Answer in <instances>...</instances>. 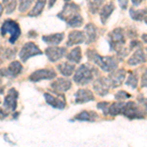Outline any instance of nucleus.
<instances>
[{
  "instance_id": "cd10ccee",
  "label": "nucleus",
  "mask_w": 147,
  "mask_h": 147,
  "mask_svg": "<svg viewBox=\"0 0 147 147\" xmlns=\"http://www.w3.org/2000/svg\"><path fill=\"white\" fill-rule=\"evenodd\" d=\"M67 24L72 28H80L84 24V19H82V15L80 13H78L74 17L71 18L67 22Z\"/></svg>"
},
{
  "instance_id": "79ce46f5",
  "label": "nucleus",
  "mask_w": 147,
  "mask_h": 147,
  "mask_svg": "<svg viewBox=\"0 0 147 147\" xmlns=\"http://www.w3.org/2000/svg\"><path fill=\"white\" fill-rule=\"evenodd\" d=\"M2 12H3V5L0 4V17H1V15H2Z\"/></svg>"
},
{
  "instance_id": "f8f14e48",
  "label": "nucleus",
  "mask_w": 147,
  "mask_h": 147,
  "mask_svg": "<svg viewBox=\"0 0 147 147\" xmlns=\"http://www.w3.org/2000/svg\"><path fill=\"white\" fill-rule=\"evenodd\" d=\"M108 79L111 84V87L115 88V87L120 86L125 79V71L124 69L113 71V72H111V75L108 77Z\"/></svg>"
},
{
  "instance_id": "a211bd4d",
  "label": "nucleus",
  "mask_w": 147,
  "mask_h": 147,
  "mask_svg": "<svg viewBox=\"0 0 147 147\" xmlns=\"http://www.w3.org/2000/svg\"><path fill=\"white\" fill-rule=\"evenodd\" d=\"M146 62V56L141 48H138L134 52V55L127 60V64L130 66H137Z\"/></svg>"
},
{
  "instance_id": "58836bf2",
  "label": "nucleus",
  "mask_w": 147,
  "mask_h": 147,
  "mask_svg": "<svg viewBox=\"0 0 147 147\" xmlns=\"http://www.w3.org/2000/svg\"><path fill=\"white\" fill-rule=\"evenodd\" d=\"M131 2L134 4V6H138L142 2V0H131Z\"/></svg>"
},
{
  "instance_id": "72a5a7b5",
  "label": "nucleus",
  "mask_w": 147,
  "mask_h": 147,
  "mask_svg": "<svg viewBox=\"0 0 147 147\" xmlns=\"http://www.w3.org/2000/svg\"><path fill=\"white\" fill-rule=\"evenodd\" d=\"M136 48H141V42L134 39L130 42V49L132 50V49H136Z\"/></svg>"
},
{
  "instance_id": "2f4dec72",
  "label": "nucleus",
  "mask_w": 147,
  "mask_h": 147,
  "mask_svg": "<svg viewBox=\"0 0 147 147\" xmlns=\"http://www.w3.org/2000/svg\"><path fill=\"white\" fill-rule=\"evenodd\" d=\"M115 98L117 100H124V99H127V98H130V94L127 93V91H124V90H120L118 91V93H116L115 95Z\"/></svg>"
},
{
  "instance_id": "4be33fe9",
  "label": "nucleus",
  "mask_w": 147,
  "mask_h": 147,
  "mask_svg": "<svg viewBox=\"0 0 147 147\" xmlns=\"http://www.w3.org/2000/svg\"><path fill=\"white\" fill-rule=\"evenodd\" d=\"M125 102H116V103L110 104L108 109V115H111L113 117L115 116H118L120 114H122L123 109H124L125 106Z\"/></svg>"
},
{
  "instance_id": "dca6fc26",
  "label": "nucleus",
  "mask_w": 147,
  "mask_h": 147,
  "mask_svg": "<svg viewBox=\"0 0 147 147\" xmlns=\"http://www.w3.org/2000/svg\"><path fill=\"white\" fill-rule=\"evenodd\" d=\"M85 41V35L80 30H73L69 34V39L67 42V46H73L80 44Z\"/></svg>"
},
{
  "instance_id": "e433bc0d",
  "label": "nucleus",
  "mask_w": 147,
  "mask_h": 147,
  "mask_svg": "<svg viewBox=\"0 0 147 147\" xmlns=\"http://www.w3.org/2000/svg\"><path fill=\"white\" fill-rule=\"evenodd\" d=\"M138 101L147 109V98H140V99H138Z\"/></svg>"
},
{
  "instance_id": "0eeeda50",
  "label": "nucleus",
  "mask_w": 147,
  "mask_h": 147,
  "mask_svg": "<svg viewBox=\"0 0 147 147\" xmlns=\"http://www.w3.org/2000/svg\"><path fill=\"white\" fill-rule=\"evenodd\" d=\"M80 8L79 5H77V4H75V3H67L64 6L61 13L58 14V17L60 18L61 20L65 21V22L67 23L71 18L76 15V14L80 13Z\"/></svg>"
},
{
  "instance_id": "bb28decb",
  "label": "nucleus",
  "mask_w": 147,
  "mask_h": 147,
  "mask_svg": "<svg viewBox=\"0 0 147 147\" xmlns=\"http://www.w3.org/2000/svg\"><path fill=\"white\" fill-rule=\"evenodd\" d=\"M45 3H46V0H37L36 4L34 7V9L30 12L28 16L30 17H36V16L40 15L42 10H43L44 6H45Z\"/></svg>"
},
{
  "instance_id": "c756f323",
  "label": "nucleus",
  "mask_w": 147,
  "mask_h": 147,
  "mask_svg": "<svg viewBox=\"0 0 147 147\" xmlns=\"http://www.w3.org/2000/svg\"><path fill=\"white\" fill-rule=\"evenodd\" d=\"M125 84L130 86L132 89H136L137 87V84H138V77H137V75L130 74L129 78H127V80H125Z\"/></svg>"
},
{
  "instance_id": "1a4fd4ad",
  "label": "nucleus",
  "mask_w": 147,
  "mask_h": 147,
  "mask_svg": "<svg viewBox=\"0 0 147 147\" xmlns=\"http://www.w3.org/2000/svg\"><path fill=\"white\" fill-rule=\"evenodd\" d=\"M56 77V73L52 69H41L32 73L30 77V80L34 82H39L42 80H51Z\"/></svg>"
},
{
  "instance_id": "a878e982",
  "label": "nucleus",
  "mask_w": 147,
  "mask_h": 147,
  "mask_svg": "<svg viewBox=\"0 0 147 147\" xmlns=\"http://www.w3.org/2000/svg\"><path fill=\"white\" fill-rule=\"evenodd\" d=\"M57 68H58V70L60 71V73L62 74L63 76H65V77L72 76V74L74 73V71H75V66L70 63H68V62L60 64Z\"/></svg>"
},
{
  "instance_id": "39448f33",
  "label": "nucleus",
  "mask_w": 147,
  "mask_h": 147,
  "mask_svg": "<svg viewBox=\"0 0 147 147\" xmlns=\"http://www.w3.org/2000/svg\"><path fill=\"white\" fill-rule=\"evenodd\" d=\"M122 115H124L125 117H127L129 120H134V119H143L145 116L143 114V111L139 109V106L136 103L132 101L127 102L123 109Z\"/></svg>"
},
{
  "instance_id": "20e7f679",
  "label": "nucleus",
  "mask_w": 147,
  "mask_h": 147,
  "mask_svg": "<svg viewBox=\"0 0 147 147\" xmlns=\"http://www.w3.org/2000/svg\"><path fill=\"white\" fill-rule=\"evenodd\" d=\"M93 71L94 69L92 67L84 64V65L80 66L77 70L75 76H74V80L80 85L87 84L93 79Z\"/></svg>"
},
{
  "instance_id": "c9c22d12",
  "label": "nucleus",
  "mask_w": 147,
  "mask_h": 147,
  "mask_svg": "<svg viewBox=\"0 0 147 147\" xmlns=\"http://www.w3.org/2000/svg\"><path fill=\"white\" fill-rule=\"evenodd\" d=\"M120 4V7L122 9H127V0H118Z\"/></svg>"
},
{
  "instance_id": "49530a36",
  "label": "nucleus",
  "mask_w": 147,
  "mask_h": 147,
  "mask_svg": "<svg viewBox=\"0 0 147 147\" xmlns=\"http://www.w3.org/2000/svg\"><path fill=\"white\" fill-rule=\"evenodd\" d=\"M146 51H147V48H146Z\"/></svg>"
},
{
  "instance_id": "f3484780",
  "label": "nucleus",
  "mask_w": 147,
  "mask_h": 147,
  "mask_svg": "<svg viewBox=\"0 0 147 147\" xmlns=\"http://www.w3.org/2000/svg\"><path fill=\"white\" fill-rule=\"evenodd\" d=\"M45 100L47 104H49L50 106L57 109H64L66 106V102L64 97H55L50 93H45L44 94Z\"/></svg>"
},
{
  "instance_id": "f03ea898",
  "label": "nucleus",
  "mask_w": 147,
  "mask_h": 147,
  "mask_svg": "<svg viewBox=\"0 0 147 147\" xmlns=\"http://www.w3.org/2000/svg\"><path fill=\"white\" fill-rule=\"evenodd\" d=\"M87 58L96 65H98L102 70L107 73H111L118 68V62L114 57L109 56H100L94 50H87Z\"/></svg>"
},
{
  "instance_id": "7ed1b4c3",
  "label": "nucleus",
  "mask_w": 147,
  "mask_h": 147,
  "mask_svg": "<svg viewBox=\"0 0 147 147\" xmlns=\"http://www.w3.org/2000/svg\"><path fill=\"white\" fill-rule=\"evenodd\" d=\"M0 32H1V35L4 36L6 34H10V38H9V42L10 43H14L16 42L19 37L21 35V30L20 26L18 23H16L13 20H5V22L3 23V25L1 26L0 28Z\"/></svg>"
},
{
  "instance_id": "f704fd0d",
  "label": "nucleus",
  "mask_w": 147,
  "mask_h": 147,
  "mask_svg": "<svg viewBox=\"0 0 147 147\" xmlns=\"http://www.w3.org/2000/svg\"><path fill=\"white\" fill-rule=\"evenodd\" d=\"M141 87H147V69L141 77Z\"/></svg>"
},
{
  "instance_id": "7c9ffc66",
  "label": "nucleus",
  "mask_w": 147,
  "mask_h": 147,
  "mask_svg": "<svg viewBox=\"0 0 147 147\" xmlns=\"http://www.w3.org/2000/svg\"><path fill=\"white\" fill-rule=\"evenodd\" d=\"M34 0H20V5H19V11L21 13H24L32 6Z\"/></svg>"
},
{
  "instance_id": "9b49d317",
  "label": "nucleus",
  "mask_w": 147,
  "mask_h": 147,
  "mask_svg": "<svg viewBox=\"0 0 147 147\" xmlns=\"http://www.w3.org/2000/svg\"><path fill=\"white\" fill-rule=\"evenodd\" d=\"M17 98H18V91L15 88H11L8 91V94L5 97L4 100V108L6 111L11 112V111L16 110L17 107Z\"/></svg>"
},
{
  "instance_id": "f257e3e1",
  "label": "nucleus",
  "mask_w": 147,
  "mask_h": 147,
  "mask_svg": "<svg viewBox=\"0 0 147 147\" xmlns=\"http://www.w3.org/2000/svg\"><path fill=\"white\" fill-rule=\"evenodd\" d=\"M109 45L112 51H115L116 53L122 58H124L129 54L124 47L125 43V30L122 28H117L113 30L111 32H109Z\"/></svg>"
},
{
  "instance_id": "423d86ee",
  "label": "nucleus",
  "mask_w": 147,
  "mask_h": 147,
  "mask_svg": "<svg viewBox=\"0 0 147 147\" xmlns=\"http://www.w3.org/2000/svg\"><path fill=\"white\" fill-rule=\"evenodd\" d=\"M40 54H41V51H40L38 47L35 45L34 43H32V42H28V43H26L24 45L22 50L20 52V58L23 62H26L30 57L40 55Z\"/></svg>"
},
{
  "instance_id": "c85d7f7f",
  "label": "nucleus",
  "mask_w": 147,
  "mask_h": 147,
  "mask_svg": "<svg viewBox=\"0 0 147 147\" xmlns=\"http://www.w3.org/2000/svg\"><path fill=\"white\" fill-rule=\"evenodd\" d=\"M17 6V0H3V7L6 10V14H12Z\"/></svg>"
},
{
  "instance_id": "ddd939ff",
  "label": "nucleus",
  "mask_w": 147,
  "mask_h": 147,
  "mask_svg": "<svg viewBox=\"0 0 147 147\" xmlns=\"http://www.w3.org/2000/svg\"><path fill=\"white\" fill-rule=\"evenodd\" d=\"M45 52L49 61L56 62L65 56L66 48L65 47H48V48H46Z\"/></svg>"
},
{
  "instance_id": "de8ad7c7",
  "label": "nucleus",
  "mask_w": 147,
  "mask_h": 147,
  "mask_svg": "<svg viewBox=\"0 0 147 147\" xmlns=\"http://www.w3.org/2000/svg\"><path fill=\"white\" fill-rule=\"evenodd\" d=\"M142 1H143V0H142Z\"/></svg>"
},
{
  "instance_id": "37998d69",
  "label": "nucleus",
  "mask_w": 147,
  "mask_h": 147,
  "mask_svg": "<svg viewBox=\"0 0 147 147\" xmlns=\"http://www.w3.org/2000/svg\"><path fill=\"white\" fill-rule=\"evenodd\" d=\"M143 20H144V22H145V24H146V25H147V16H146L145 18L143 19Z\"/></svg>"
},
{
  "instance_id": "6ab92c4d",
  "label": "nucleus",
  "mask_w": 147,
  "mask_h": 147,
  "mask_svg": "<svg viewBox=\"0 0 147 147\" xmlns=\"http://www.w3.org/2000/svg\"><path fill=\"white\" fill-rule=\"evenodd\" d=\"M114 10H115V6H114L113 3H108L102 7L100 12V19H101V23L103 25H105L107 23L109 17L112 15Z\"/></svg>"
},
{
  "instance_id": "ea45409f",
  "label": "nucleus",
  "mask_w": 147,
  "mask_h": 147,
  "mask_svg": "<svg viewBox=\"0 0 147 147\" xmlns=\"http://www.w3.org/2000/svg\"><path fill=\"white\" fill-rule=\"evenodd\" d=\"M141 38H142V40H143V41L147 44V34H142V35H141Z\"/></svg>"
},
{
  "instance_id": "a18cd8bd",
  "label": "nucleus",
  "mask_w": 147,
  "mask_h": 147,
  "mask_svg": "<svg viewBox=\"0 0 147 147\" xmlns=\"http://www.w3.org/2000/svg\"><path fill=\"white\" fill-rule=\"evenodd\" d=\"M65 2H69V1H71V0H64Z\"/></svg>"
},
{
  "instance_id": "393cba45",
  "label": "nucleus",
  "mask_w": 147,
  "mask_h": 147,
  "mask_svg": "<svg viewBox=\"0 0 147 147\" xmlns=\"http://www.w3.org/2000/svg\"><path fill=\"white\" fill-rule=\"evenodd\" d=\"M67 59L70 62L78 64L82 60V49L80 47H76L67 55Z\"/></svg>"
},
{
  "instance_id": "4c0bfd02",
  "label": "nucleus",
  "mask_w": 147,
  "mask_h": 147,
  "mask_svg": "<svg viewBox=\"0 0 147 147\" xmlns=\"http://www.w3.org/2000/svg\"><path fill=\"white\" fill-rule=\"evenodd\" d=\"M7 115H8V114L4 112V111L2 110V109H0V120H2V119H4V118H6Z\"/></svg>"
},
{
  "instance_id": "2eb2a0df",
  "label": "nucleus",
  "mask_w": 147,
  "mask_h": 147,
  "mask_svg": "<svg viewBox=\"0 0 147 147\" xmlns=\"http://www.w3.org/2000/svg\"><path fill=\"white\" fill-rule=\"evenodd\" d=\"M72 86V82L71 80H69L67 79H58L56 80L54 82H52L51 87L55 90L57 93H61V92H66Z\"/></svg>"
},
{
  "instance_id": "5701e85b",
  "label": "nucleus",
  "mask_w": 147,
  "mask_h": 147,
  "mask_svg": "<svg viewBox=\"0 0 147 147\" xmlns=\"http://www.w3.org/2000/svg\"><path fill=\"white\" fill-rule=\"evenodd\" d=\"M97 118H98V116H97L96 113L89 112V111H82L78 116H76V120L84 121V122H92Z\"/></svg>"
},
{
  "instance_id": "b1692460",
  "label": "nucleus",
  "mask_w": 147,
  "mask_h": 147,
  "mask_svg": "<svg viewBox=\"0 0 147 147\" xmlns=\"http://www.w3.org/2000/svg\"><path fill=\"white\" fill-rule=\"evenodd\" d=\"M147 15V9H141V10H136L134 8H130L129 9V16L130 18L132 19L134 21H139L143 20L144 18L146 17Z\"/></svg>"
},
{
  "instance_id": "412c9836",
  "label": "nucleus",
  "mask_w": 147,
  "mask_h": 147,
  "mask_svg": "<svg viewBox=\"0 0 147 147\" xmlns=\"http://www.w3.org/2000/svg\"><path fill=\"white\" fill-rule=\"evenodd\" d=\"M44 42H46L49 45H58L64 39V34H54L50 35H44L42 37Z\"/></svg>"
},
{
  "instance_id": "aec40b11",
  "label": "nucleus",
  "mask_w": 147,
  "mask_h": 147,
  "mask_svg": "<svg viewBox=\"0 0 147 147\" xmlns=\"http://www.w3.org/2000/svg\"><path fill=\"white\" fill-rule=\"evenodd\" d=\"M85 34H86V38H87V43H91L94 42L97 38V28L93 24L89 23L85 26L84 28Z\"/></svg>"
},
{
  "instance_id": "473e14b6",
  "label": "nucleus",
  "mask_w": 147,
  "mask_h": 147,
  "mask_svg": "<svg viewBox=\"0 0 147 147\" xmlns=\"http://www.w3.org/2000/svg\"><path fill=\"white\" fill-rule=\"evenodd\" d=\"M109 106H110V103H109V102H100V103L97 104V108H98L99 110L103 111L104 115H108Z\"/></svg>"
},
{
  "instance_id": "9d476101",
  "label": "nucleus",
  "mask_w": 147,
  "mask_h": 147,
  "mask_svg": "<svg viewBox=\"0 0 147 147\" xmlns=\"http://www.w3.org/2000/svg\"><path fill=\"white\" fill-rule=\"evenodd\" d=\"M22 65L18 61H14L12 62L9 67L3 68L0 70V76L3 77H9V78H16L17 76L22 72Z\"/></svg>"
},
{
  "instance_id": "6e6552de",
  "label": "nucleus",
  "mask_w": 147,
  "mask_h": 147,
  "mask_svg": "<svg viewBox=\"0 0 147 147\" xmlns=\"http://www.w3.org/2000/svg\"><path fill=\"white\" fill-rule=\"evenodd\" d=\"M111 84L108 78H99L93 84V89L99 96H105L109 93Z\"/></svg>"
},
{
  "instance_id": "c03bdc74",
  "label": "nucleus",
  "mask_w": 147,
  "mask_h": 147,
  "mask_svg": "<svg viewBox=\"0 0 147 147\" xmlns=\"http://www.w3.org/2000/svg\"><path fill=\"white\" fill-rule=\"evenodd\" d=\"M0 84H1V80H0ZM2 90H3V88H1V89H0V94H1L2 92H3V91H2Z\"/></svg>"
},
{
  "instance_id": "a19ab883",
  "label": "nucleus",
  "mask_w": 147,
  "mask_h": 147,
  "mask_svg": "<svg viewBox=\"0 0 147 147\" xmlns=\"http://www.w3.org/2000/svg\"><path fill=\"white\" fill-rule=\"evenodd\" d=\"M55 2H56V0H49V7L51 8V7L55 4Z\"/></svg>"
},
{
  "instance_id": "4468645a",
  "label": "nucleus",
  "mask_w": 147,
  "mask_h": 147,
  "mask_svg": "<svg viewBox=\"0 0 147 147\" xmlns=\"http://www.w3.org/2000/svg\"><path fill=\"white\" fill-rule=\"evenodd\" d=\"M76 97V103L77 104H82L86 103V102L94 100L93 93L88 90V89H79L75 94Z\"/></svg>"
}]
</instances>
